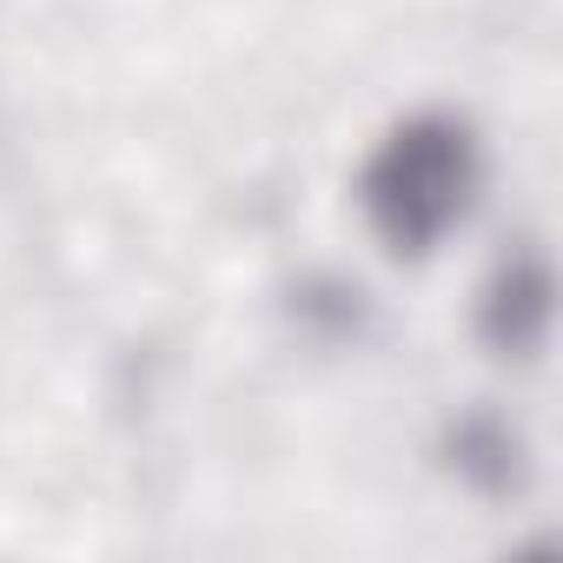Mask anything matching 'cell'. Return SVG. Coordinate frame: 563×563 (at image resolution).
I'll return each mask as SVG.
<instances>
[{
  "instance_id": "cell-1",
  "label": "cell",
  "mask_w": 563,
  "mask_h": 563,
  "mask_svg": "<svg viewBox=\"0 0 563 563\" xmlns=\"http://www.w3.org/2000/svg\"><path fill=\"white\" fill-rule=\"evenodd\" d=\"M477 140L451 113L405 120L365 166V212L391 252H431L471 206Z\"/></svg>"
},
{
  "instance_id": "cell-2",
  "label": "cell",
  "mask_w": 563,
  "mask_h": 563,
  "mask_svg": "<svg viewBox=\"0 0 563 563\" xmlns=\"http://www.w3.org/2000/svg\"><path fill=\"white\" fill-rule=\"evenodd\" d=\"M550 325V272L537 258H510L484 292V332L497 352H537Z\"/></svg>"
},
{
  "instance_id": "cell-3",
  "label": "cell",
  "mask_w": 563,
  "mask_h": 563,
  "mask_svg": "<svg viewBox=\"0 0 563 563\" xmlns=\"http://www.w3.org/2000/svg\"><path fill=\"white\" fill-rule=\"evenodd\" d=\"M451 464H457L477 490H510V484H517V438H510L490 411H471V418H457V431H451Z\"/></svg>"
}]
</instances>
